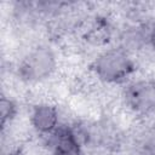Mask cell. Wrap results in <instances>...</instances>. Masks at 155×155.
<instances>
[{
  "label": "cell",
  "instance_id": "cell-2",
  "mask_svg": "<svg viewBox=\"0 0 155 155\" xmlns=\"http://www.w3.org/2000/svg\"><path fill=\"white\" fill-rule=\"evenodd\" d=\"M56 57L48 47H38L29 52L19 65V75L28 81H39L52 74Z\"/></svg>",
  "mask_w": 155,
  "mask_h": 155
},
{
  "label": "cell",
  "instance_id": "cell-7",
  "mask_svg": "<svg viewBox=\"0 0 155 155\" xmlns=\"http://www.w3.org/2000/svg\"><path fill=\"white\" fill-rule=\"evenodd\" d=\"M150 42H151V46L154 47V50H155V29L151 31V34H150Z\"/></svg>",
  "mask_w": 155,
  "mask_h": 155
},
{
  "label": "cell",
  "instance_id": "cell-6",
  "mask_svg": "<svg viewBox=\"0 0 155 155\" xmlns=\"http://www.w3.org/2000/svg\"><path fill=\"white\" fill-rule=\"evenodd\" d=\"M0 113H1V126H5L6 121L13 119L16 114V105L11 99L2 97L0 102Z\"/></svg>",
  "mask_w": 155,
  "mask_h": 155
},
{
  "label": "cell",
  "instance_id": "cell-1",
  "mask_svg": "<svg viewBox=\"0 0 155 155\" xmlns=\"http://www.w3.org/2000/svg\"><path fill=\"white\" fill-rule=\"evenodd\" d=\"M133 62L121 48H113L102 53L93 63V70L107 82H121L133 71Z\"/></svg>",
  "mask_w": 155,
  "mask_h": 155
},
{
  "label": "cell",
  "instance_id": "cell-3",
  "mask_svg": "<svg viewBox=\"0 0 155 155\" xmlns=\"http://www.w3.org/2000/svg\"><path fill=\"white\" fill-rule=\"evenodd\" d=\"M128 105L139 113H149L155 109V82L138 81L130 85L125 92Z\"/></svg>",
  "mask_w": 155,
  "mask_h": 155
},
{
  "label": "cell",
  "instance_id": "cell-4",
  "mask_svg": "<svg viewBox=\"0 0 155 155\" xmlns=\"http://www.w3.org/2000/svg\"><path fill=\"white\" fill-rule=\"evenodd\" d=\"M53 155H81L78 137L70 128L61 127L54 130Z\"/></svg>",
  "mask_w": 155,
  "mask_h": 155
},
{
  "label": "cell",
  "instance_id": "cell-5",
  "mask_svg": "<svg viewBox=\"0 0 155 155\" xmlns=\"http://www.w3.org/2000/svg\"><path fill=\"white\" fill-rule=\"evenodd\" d=\"M31 124L35 130L41 133L53 132L58 124V114L56 108L48 104L35 107L31 113Z\"/></svg>",
  "mask_w": 155,
  "mask_h": 155
}]
</instances>
